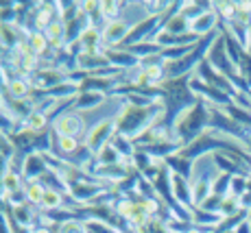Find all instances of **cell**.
I'll return each mask as SVG.
<instances>
[{
    "instance_id": "cell-8",
    "label": "cell",
    "mask_w": 251,
    "mask_h": 233,
    "mask_svg": "<svg viewBox=\"0 0 251 233\" xmlns=\"http://www.w3.org/2000/svg\"><path fill=\"white\" fill-rule=\"evenodd\" d=\"M24 42H26V46H28V52L35 55V57H40V59H44L46 55L52 52L50 42H48V37L44 35V31H31Z\"/></svg>"
},
{
    "instance_id": "cell-12",
    "label": "cell",
    "mask_w": 251,
    "mask_h": 233,
    "mask_svg": "<svg viewBox=\"0 0 251 233\" xmlns=\"http://www.w3.org/2000/svg\"><path fill=\"white\" fill-rule=\"evenodd\" d=\"M46 190H48V187H46L42 181H26V183H24V192H26L28 205L40 207V205H42V201H44Z\"/></svg>"
},
{
    "instance_id": "cell-9",
    "label": "cell",
    "mask_w": 251,
    "mask_h": 233,
    "mask_svg": "<svg viewBox=\"0 0 251 233\" xmlns=\"http://www.w3.org/2000/svg\"><path fill=\"white\" fill-rule=\"evenodd\" d=\"M48 122H50L48 114L33 109L31 114L22 120V131H28V133H33V135H42L48 131Z\"/></svg>"
},
{
    "instance_id": "cell-7",
    "label": "cell",
    "mask_w": 251,
    "mask_h": 233,
    "mask_svg": "<svg viewBox=\"0 0 251 233\" xmlns=\"http://www.w3.org/2000/svg\"><path fill=\"white\" fill-rule=\"evenodd\" d=\"M216 22H219V16L214 13V9H210V11H203L201 16H197L195 20L190 22V33L195 37H205V35H212L216 28Z\"/></svg>"
},
{
    "instance_id": "cell-4",
    "label": "cell",
    "mask_w": 251,
    "mask_h": 233,
    "mask_svg": "<svg viewBox=\"0 0 251 233\" xmlns=\"http://www.w3.org/2000/svg\"><path fill=\"white\" fill-rule=\"evenodd\" d=\"M4 94H7V100H31V94H33L31 79L16 74L4 85Z\"/></svg>"
},
{
    "instance_id": "cell-2",
    "label": "cell",
    "mask_w": 251,
    "mask_h": 233,
    "mask_svg": "<svg viewBox=\"0 0 251 233\" xmlns=\"http://www.w3.org/2000/svg\"><path fill=\"white\" fill-rule=\"evenodd\" d=\"M50 131L59 138H81L85 129V120L79 111H66V114H59L50 120Z\"/></svg>"
},
{
    "instance_id": "cell-13",
    "label": "cell",
    "mask_w": 251,
    "mask_h": 233,
    "mask_svg": "<svg viewBox=\"0 0 251 233\" xmlns=\"http://www.w3.org/2000/svg\"><path fill=\"white\" fill-rule=\"evenodd\" d=\"M57 233H88V225L81 218H72L68 222L57 225Z\"/></svg>"
},
{
    "instance_id": "cell-15",
    "label": "cell",
    "mask_w": 251,
    "mask_h": 233,
    "mask_svg": "<svg viewBox=\"0 0 251 233\" xmlns=\"http://www.w3.org/2000/svg\"><path fill=\"white\" fill-rule=\"evenodd\" d=\"M234 231H236V233H251V220H249V218H245V220L240 222V225L236 227Z\"/></svg>"
},
{
    "instance_id": "cell-1",
    "label": "cell",
    "mask_w": 251,
    "mask_h": 233,
    "mask_svg": "<svg viewBox=\"0 0 251 233\" xmlns=\"http://www.w3.org/2000/svg\"><path fill=\"white\" fill-rule=\"evenodd\" d=\"M118 133V118H105V120H99L94 127H90L83 135V144L85 148L90 150L92 155H99L107 144H112V140L116 138Z\"/></svg>"
},
{
    "instance_id": "cell-10",
    "label": "cell",
    "mask_w": 251,
    "mask_h": 233,
    "mask_svg": "<svg viewBox=\"0 0 251 233\" xmlns=\"http://www.w3.org/2000/svg\"><path fill=\"white\" fill-rule=\"evenodd\" d=\"M0 177H2V186H4V190H7V196H9V194H16V192L24 190V183H26V181H24V177L20 172H16V170L2 168Z\"/></svg>"
},
{
    "instance_id": "cell-14",
    "label": "cell",
    "mask_w": 251,
    "mask_h": 233,
    "mask_svg": "<svg viewBox=\"0 0 251 233\" xmlns=\"http://www.w3.org/2000/svg\"><path fill=\"white\" fill-rule=\"evenodd\" d=\"M212 9L223 20H229V22L236 20V2H212Z\"/></svg>"
},
{
    "instance_id": "cell-5",
    "label": "cell",
    "mask_w": 251,
    "mask_h": 233,
    "mask_svg": "<svg viewBox=\"0 0 251 233\" xmlns=\"http://www.w3.org/2000/svg\"><path fill=\"white\" fill-rule=\"evenodd\" d=\"M46 170H48V163H46L44 155L31 153V155H26V159H24L22 177H24V181H40L42 174H44Z\"/></svg>"
},
{
    "instance_id": "cell-6",
    "label": "cell",
    "mask_w": 251,
    "mask_h": 233,
    "mask_svg": "<svg viewBox=\"0 0 251 233\" xmlns=\"http://www.w3.org/2000/svg\"><path fill=\"white\" fill-rule=\"evenodd\" d=\"M109 96L100 94V92H79L75 96V111L79 114H90V111L99 109L100 105L107 103Z\"/></svg>"
},
{
    "instance_id": "cell-11",
    "label": "cell",
    "mask_w": 251,
    "mask_h": 233,
    "mask_svg": "<svg viewBox=\"0 0 251 233\" xmlns=\"http://www.w3.org/2000/svg\"><path fill=\"white\" fill-rule=\"evenodd\" d=\"M100 16H103L105 22L123 20L125 2H116V0H100Z\"/></svg>"
},
{
    "instance_id": "cell-3",
    "label": "cell",
    "mask_w": 251,
    "mask_h": 233,
    "mask_svg": "<svg viewBox=\"0 0 251 233\" xmlns=\"http://www.w3.org/2000/svg\"><path fill=\"white\" fill-rule=\"evenodd\" d=\"M136 26L131 20H116L107 22V26L103 28V46L105 48H123V44L127 42L131 28Z\"/></svg>"
},
{
    "instance_id": "cell-16",
    "label": "cell",
    "mask_w": 251,
    "mask_h": 233,
    "mask_svg": "<svg viewBox=\"0 0 251 233\" xmlns=\"http://www.w3.org/2000/svg\"><path fill=\"white\" fill-rule=\"evenodd\" d=\"M28 233H57V231H52L50 227H44V225H35Z\"/></svg>"
}]
</instances>
